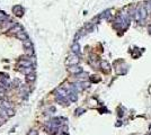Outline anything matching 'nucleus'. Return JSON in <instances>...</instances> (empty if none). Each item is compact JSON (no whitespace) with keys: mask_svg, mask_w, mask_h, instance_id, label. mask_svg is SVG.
Returning a JSON list of instances; mask_svg holds the SVG:
<instances>
[{"mask_svg":"<svg viewBox=\"0 0 151 135\" xmlns=\"http://www.w3.org/2000/svg\"><path fill=\"white\" fill-rule=\"evenodd\" d=\"M79 62V59H78V55L74 54V53H70L68 55V59H67V65H69V67H74L76 64Z\"/></svg>","mask_w":151,"mask_h":135,"instance_id":"1","label":"nucleus"},{"mask_svg":"<svg viewBox=\"0 0 151 135\" xmlns=\"http://www.w3.org/2000/svg\"><path fill=\"white\" fill-rule=\"evenodd\" d=\"M23 45H24V48L26 50V53L28 55L33 54V45H32V42L29 41V38L28 39H26L23 42Z\"/></svg>","mask_w":151,"mask_h":135,"instance_id":"2","label":"nucleus"},{"mask_svg":"<svg viewBox=\"0 0 151 135\" xmlns=\"http://www.w3.org/2000/svg\"><path fill=\"white\" fill-rule=\"evenodd\" d=\"M136 13L139 14V16H140V18H141V20H144V19L147 18L148 11H147V9H146V7H144V6H140V7H138V9H136Z\"/></svg>","mask_w":151,"mask_h":135,"instance_id":"3","label":"nucleus"},{"mask_svg":"<svg viewBox=\"0 0 151 135\" xmlns=\"http://www.w3.org/2000/svg\"><path fill=\"white\" fill-rule=\"evenodd\" d=\"M1 107H4L5 109L7 110V113H8L9 116H11V115H14L13 106L10 105V102H8V101H2V104H1Z\"/></svg>","mask_w":151,"mask_h":135,"instance_id":"4","label":"nucleus"},{"mask_svg":"<svg viewBox=\"0 0 151 135\" xmlns=\"http://www.w3.org/2000/svg\"><path fill=\"white\" fill-rule=\"evenodd\" d=\"M13 13L16 15V16L20 17L24 15V9L22 8V6L20 5H16L15 7H13Z\"/></svg>","mask_w":151,"mask_h":135,"instance_id":"5","label":"nucleus"},{"mask_svg":"<svg viewBox=\"0 0 151 135\" xmlns=\"http://www.w3.org/2000/svg\"><path fill=\"white\" fill-rule=\"evenodd\" d=\"M68 70H69V72L70 73H71V74H80V73H82V69L80 67H76V65H74V67H70L69 69H68Z\"/></svg>","mask_w":151,"mask_h":135,"instance_id":"6","label":"nucleus"},{"mask_svg":"<svg viewBox=\"0 0 151 135\" xmlns=\"http://www.w3.org/2000/svg\"><path fill=\"white\" fill-rule=\"evenodd\" d=\"M71 51H72V53H74V54H77V55L80 54V46H79V44H78L77 42H74L73 44H72Z\"/></svg>","mask_w":151,"mask_h":135,"instance_id":"7","label":"nucleus"},{"mask_svg":"<svg viewBox=\"0 0 151 135\" xmlns=\"http://www.w3.org/2000/svg\"><path fill=\"white\" fill-rule=\"evenodd\" d=\"M16 36H17L19 39H22L23 42H24V41H26V39H28V35H27V33H26V32H24V30H22V32L17 33V34H16Z\"/></svg>","mask_w":151,"mask_h":135,"instance_id":"8","label":"nucleus"},{"mask_svg":"<svg viewBox=\"0 0 151 135\" xmlns=\"http://www.w3.org/2000/svg\"><path fill=\"white\" fill-rule=\"evenodd\" d=\"M100 65H102V68H103V70L105 72L111 71V68H109V64H108L107 61H102V62H100Z\"/></svg>","mask_w":151,"mask_h":135,"instance_id":"9","label":"nucleus"},{"mask_svg":"<svg viewBox=\"0 0 151 135\" xmlns=\"http://www.w3.org/2000/svg\"><path fill=\"white\" fill-rule=\"evenodd\" d=\"M0 116H1L2 118H5V119H7V118L9 117L8 113H7V110L5 109L4 107H1V106H0Z\"/></svg>","mask_w":151,"mask_h":135,"instance_id":"10","label":"nucleus"},{"mask_svg":"<svg viewBox=\"0 0 151 135\" xmlns=\"http://www.w3.org/2000/svg\"><path fill=\"white\" fill-rule=\"evenodd\" d=\"M68 97H69V99L71 101H77V99H78L76 92H69L68 93Z\"/></svg>","mask_w":151,"mask_h":135,"instance_id":"11","label":"nucleus"},{"mask_svg":"<svg viewBox=\"0 0 151 135\" xmlns=\"http://www.w3.org/2000/svg\"><path fill=\"white\" fill-rule=\"evenodd\" d=\"M26 80H27V82H34V80H35V74H34V73H32V74H28V76H27V78H26Z\"/></svg>","mask_w":151,"mask_h":135,"instance_id":"12","label":"nucleus"},{"mask_svg":"<svg viewBox=\"0 0 151 135\" xmlns=\"http://www.w3.org/2000/svg\"><path fill=\"white\" fill-rule=\"evenodd\" d=\"M29 135H37V132H36V131H32V132H29Z\"/></svg>","mask_w":151,"mask_h":135,"instance_id":"13","label":"nucleus"},{"mask_svg":"<svg viewBox=\"0 0 151 135\" xmlns=\"http://www.w3.org/2000/svg\"><path fill=\"white\" fill-rule=\"evenodd\" d=\"M81 111H83V109H81V108H80V109H77V114H81Z\"/></svg>","mask_w":151,"mask_h":135,"instance_id":"14","label":"nucleus"},{"mask_svg":"<svg viewBox=\"0 0 151 135\" xmlns=\"http://www.w3.org/2000/svg\"><path fill=\"white\" fill-rule=\"evenodd\" d=\"M5 121H6V119H5V118H2L1 116H0V124H1V123H4Z\"/></svg>","mask_w":151,"mask_h":135,"instance_id":"15","label":"nucleus"},{"mask_svg":"<svg viewBox=\"0 0 151 135\" xmlns=\"http://www.w3.org/2000/svg\"><path fill=\"white\" fill-rule=\"evenodd\" d=\"M151 29V26H150V27H149V30H150Z\"/></svg>","mask_w":151,"mask_h":135,"instance_id":"16","label":"nucleus"}]
</instances>
